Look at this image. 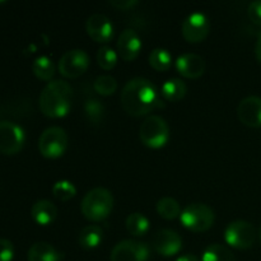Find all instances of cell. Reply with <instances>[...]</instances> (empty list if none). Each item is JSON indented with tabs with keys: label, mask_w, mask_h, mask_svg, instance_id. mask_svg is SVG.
Segmentation results:
<instances>
[{
	"label": "cell",
	"mask_w": 261,
	"mask_h": 261,
	"mask_svg": "<svg viewBox=\"0 0 261 261\" xmlns=\"http://www.w3.org/2000/svg\"><path fill=\"white\" fill-rule=\"evenodd\" d=\"M224 240L229 246L234 249L246 250L254 245L256 240V231L250 222L239 219V221L231 222L226 227Z\"/></svg>",
	"instance_id": "52a82bcc"
},
{
	"label": "cell",
	"mask_w": 261,
	"mask_h": 261,
	"mask_svg": "<svg viewBox=\"0 0 261 261\" xmlns=\"http://www.w3.org/2000/svg\"><path fill=\"white\" fill-rule=\"evenodd\" d=\"M152 247L158 255L165 257L175 256L182 249V239L176 231L163 228L153 236Z\"/></svg>",
	"instance_id": "7c38bea8"
},
{
	"label": "cell",
	"mask_w": 261,
	"mask_h": 261,
	"mask_svg": "<svg viewBox=\"0 0 261 261\" xmlns=\"http://www.w3.org/2000/svg\"><path fill=\"white\" fill-rule=\"evenodd\" d=\"M203 261H236L234 255L228 247L221 244H212L204 250Z\"/></svg>",
	"instance_id": "603a6c76"
},
{
	"label": "cell",
	"mask_w": 261,
	"mask_h": 261,
	"mask_svg": "<svg viewBox=\"0 0 261 261\" xmlns=\"http://www.w3.org/2000/svg\"><path fill=\"white\" fill-rule=\"evenodd\" d=\"M84 112H86V116L88 119V121L92 122L93 125H99L103 121L105 106L98 99H87L86 103H84Z\"/></svg>",
	"instance_id": "484cf974"
},
{
	"label": "cell",
	"mask_w": 261,
	"mask_h": 261,
	"mask_svg": "<svg viewBox=\"0 0 261 261\" xmlns=\"http://www.w3.org/2000/svg\"><path fill=\"white\" fill-rule=\"evenodd\" d=\"M120 99L125 111L135 117L147 115L157 107L163 106L154 84L142 76L130 79L125 84Z\"/></svg>",
	"instance_id": "6da1fadb"
},
{
	"label": "cell",
	"mask_w": 261,
	"mask_h": 261,
	"mask_svg": "<svg viewBox=\"0 0 261 261\" xmlns=\"http://www.w3.org/2000/svg\"><path fill=\"white\" fill-rule=\"evenodd\" d=\"M240 121L250 127H261V97L249 96L237 106Z\"/></svg>",
	"instance_id": "5bb4252c"
},
{
	"label": "cell",
	"mask_w": 261,
	"mask_h": 261,
	"mask_svg": "<svg viewBox=\"0 0 261 261\" xmlns=\"http://www.w3.org/2000/svg\"><path fill=\"white\" fill-rule=\"evenodd\" d=\"M25 134L19 125L12 121H0V153L7 155L17 154L22 150Z\"/></svg>",
	"instance_id": "9c48e42d"
},
{
	"label": "cell",
	"mask_w": 261,
	"mask_h": 261,
	"mask_svg": "<svg viewBox=\"0 0 261 261\" xmlns=\"http://www.w3.org/2000/svg\"><path fill=\"white\" fill-rule=\"evenodd\" d=\"M157 213L160 214L162 218L165 219H175V218H180L181 214V206L178 204V201L176 199L171 198V196H166V198L160 199L157 201Z\"/></svg>",
	"instance_id": "d4e9b609"
},
{
	"label": "cell",
	"mask_w": 261,
	"mask_h": 261,
	"mask_svg": "<svg viewBox=\"0 0 261 261\" xmlns=\"http://www.w3.org/2000/svg\"><path fill=\"white\" fill-rule=\"evenodd\" d=\"M73 88L64 79H54L42 89L38 98V106L45 116L59 119L69 114L71 109Z\"/></svg>",
	"instance_id": "7a4b0ae2"
},
{
	"label": "cell",
	"mask_w": 261,
	"mask_h": 261,
	"mask_svg": "<svg viewBox=\"0 0 261 261\" xmlns=\"http://www.w3.org/2000/svg\"><path fill=\"white\" fill-rule=\"evenodd\" d=\"M150 250L145 242L137 240H124L112 249L111 261H148Z\"/></svg>",
	"instance_id": "30bf717a"
},
{
	"label": "cell",
	"mask_w": 261,
	"mask_h": 261,
	"mask_svg": "<svg viewBox=\"0 0 261 261\" xmlns=\"http://www.w3.org/2000/svg\"><path fill=\"white\" fill-rule=\"evenodd\" d=\"M114 208V196L105 188H94L84 195L82 200V213L88 221L101 222L111 214Z\"/></svg>",
	"instance_id": "3957f363"
},
{
	"label": "cell",
	"mask_w": 261,
	"mask_h": 261,
	"mask_svg": "<svg viewBox=\"0 0 261 261\" xmlns=\"http://www.w3.org/2000/svg\"><path fill=\"white\" fill-rule=\"evenodd\" d=\"M14 257V246L7 239H0V261H12Z\"/></svg>",
	"instance_id": "f546056e"
},
{
	"label": "cell",
	"mask_w": 261,
	"mask_h": 261,
	"mask_svg": "<svg viewBox=\"0 0 261 261\" xmlns=\"http://www.w3.org/2000/svg\"><path fill=\"white\" fill-rule=\"evenodd\" d=\"M86 30L89 37L99 43H109L114 37V25L109 17L101 13L92 14L86 22Z\"/></svg>",
	"instance_id": "4fadbf2b"
},
{
	"label": "cell",
	"mask_w": 261,
	"mask_h": 261,
	"mask_svg": "<svg viewBox=\"0 0 261 261\" xmlns=\"http://www.w3.org/2000/svg\"><path fill=\"white\" fill-rule=\"evenodd\" d=\"M127 232L135 237H142L149 231V221L147 217L142 213H132L127 216L126 222H125Z\"/></svg>",
	"instance_id": "44dd1931"
},
{
	"label": "cell",
	"mask_w": 261,
	"mask_h": 261,
	"mask_svg": "<svg viewBox=\"0 0 261 261\" xmlns=\"http://www.w3.org/2000/svg\"><path fill=\"white\" fill-rule=\"evenodd\" d=\"M142 50V40L134 30L126 28L117 40V54L125 61H133Z\"/></svg>",
	"instance_id": "2e32d148"
},
{
	"label": "cell",
	"mask_w": 261,
	"mask_h": 261,
	"mask_svg": "<svg viewBox=\"0 0 261 261\" xmlns=\"http://www.w3.org/2000/svg\"><path fill=\"white\" fill-rule=\"evenodd\" d=\"M69 138L60 126H50L42 132L38 139V150L46 158H59L66 152Z\"/></svg>",
	"instance_id": "8992f818"
},
{
	"label": "cell",
	"mask_w": 261,
	"mask_h": 261,
	"mask_svg": "<svg viewBox=\"0 0 261 261\" xmlns=\"http://www.w3.org/2000/svg\"><path fill=\"white\" fill-rule=\"evenodd\" d=\"M255 53H256V58L257 60L261 63V32L257 37V42H256V47H255Z\"/></svg>",
	"instance_id": "836d02e7"
},
{
	"label": "cell",
	"mask_w": 261,
	"mask_h": 261,
	"mask_svg": "<svg viewBox=\"0 0 261 261\" xmlns=\"http://www.w3.org/2000/svg\"><path fill=\"white\" fill-rule=\"evenodd\" d=\"M175 66L180 75L189 79L200 78L205 73V61L198 54L189 53L178 56Z\"/></svg>",
	"instance_id": "9a60e30c"
},
{
	"label": "cell",
	"mask_w": 261,
	"mask_h": 261,
	"mask_svg": "<svg viewBox=\"0 0 261 261\" xmlns=\"http://www.w3.org/2000/svg\"><path fill=\"white\" fill-rule=\"evenodd\" d=\"M117 58H119L117 53L110 46H102V47L98 48V53H97V61H98V65L103 70L114 69L117 64Z\"/></svg>",
	"instance_id": "83f0119b"
},
{
	"label": "cell",
	"mask_w": 261,
	"mask_h": 261,
	"mask_svg": "<svg viewBox=\"0 0 261 261\" xmlns=\"http://www.w3.org/2000/svg\"><path fill=\"white\" fill-rule=\"evenodd\" d=\"M110 4L119 10H127L138 4L137 0H111Z\"/></svg>",
	"instance_id": "1f68e13d"
},
{
	"label": "cell",
	"mask_w": 261,
	"mask_h": 261,
	"mask_svg": "<svg viewBox=\"0 0 261 261\" xmlns=\"http://www.w3.org/2000/svg\"><path fill=\"white\" fill-rule=\"evenodd\" d=\"M247 14L252 23L261 25V0H255V2L250 3L249 8H247Z\"/></svg>",
	"instance_id": "4dcf8cb0"
},
{
	"label": "cell",
	"mask_w": 261,
	"mask_h": 261,
	"mask_svg": "<svg viewBox=\"0 0 261 261\" xmlns=\"http://www.w3.org/2000/svg\"><path fill=\"white\" fill-rule=\"evenodd\" d=\"M89 66V56L82 48H73L63 54L58 64L59 71L63 76L74 79L87 71Z\"/></svg>",
	"instance_id": "ba28073f"
},
{
	"label": "cell",
	"mask_w": 261,
	"mask_h": 261,
	"mask_svg": "<svg viewBox=\"0 0 261 261\" xmlns=\"http://www.w3.org/2000/svg\"><path fill=\"white\" fill-rule=\"evenodd\" d=\"M33 221L40 226H48L58 217V208L50 200H37L31 209Z\"/></svg>",
	"instance_id": "e0dca14e"
},
{
	"label": "cell",
	"mask_w": 261,
	"mask_h": 261,
	"mask_svg": "<svg viewBox=\"0 0 261 261\" xmlns=\"http://www.w3.org/2000/svg\"><path fill=\"white\" fill-rule=\"evenodd\" d=\"M28 261H61L63 255L46 241L35 242L28 250Z\"/></svg>",
	"instance_id": "ac0fdd59"
},
{
	"label": "cell",
	"mask_w": 261,
	"mask_h": 261,
	"mask_svg": "<svg viewBox=\"0 0 261 261\" xmlns=\"http://www.w3.org/2000/svg\"><path fill=\"white\" fill-rule=\"evenodd\" d=\"M32 71L41 81H50L55 75V65L48 56H38L32 64Z\"/></svg>",
	"instance_id": "7402d4cb"
},
{
	"label": "cell",
	"mask_w": 261,
	"mask_h": 261,
	"mask_svg": "<svg viewBox=\"0 0 261 261\" xmlns=\"http://www.w3.org/2000/svg\"><path fill=\"white\" fill-rule=\"evenodd\" d=\"M172 55L168 50L162 47H157L149 54V64L154 70L166 71L172 66Z\"/></svg>",
	"instance_id": "cb8c5ba5"
},
{
	"label": "cell",
	"mask_w": 261,
	"mask_h": 261,
	"mask_svg": "<svg viewBox=\"0 0 261 261\" xmlns=\"http://www.w3.org/2000/svg\"><path fill=\"white\" fill-rule=\"evenodd\" d=\"M186 92H188V87L178 78L168 79L162 84V88H161V94L163 98L171 102H177L182 99Z\"/></svg>",
	"instance_id": "ffe728a7"
},
{
	"label": "cell",
	"mask_w": 261,
	"mask_h": 261,
	"mask_svg": "<svg viewBox=\"0 0 261 261\" xmlns=\"http://www.w3.org/2000/svg\"><path fill=\"white\" fill-rule=\"evenodd\" d=\"M211 31V22L204 13L195 12L185 18L181 25L184 38L190 43H199L204 41Z\"/></svg>",
	"instance_id": "8fae6325"
},
{
	"label": "cell",
	"mask_w": 261,
	"mask_h": 261,
	"mask_svg": "<svg viewBox=\"0 0 261 261\" xmlns=\"http://www.w3.org/2000/svg\"><path fill=\"white\" fill-rule=\"evenodd\" d=\"M53 195L60 201H68L76 195V188L68 180H60L54 184Z\"/></svg>",
	"instance_id": "4316f807"
},
{
	"label": "cell",
	"mask_w": 261,
	"mask_h": 261,
	"mask_svg": "<svg viewBox=\"0 0 261 261\" xmlns=\"http://www.w3.org/2000/svg\"><path fill=\"white\" fill-rule=\"evenodd\" d=\"M175 261H199V259L195 256V255L186 254V255H182V256L177 257Z\"/></svg>",
	"instance_id": "d6a6232c"
},
{
	"label": "cell",
	"mask_w": 261,
	"mask_h": 261,
	"mask_svg": "<svg viewBox=\"0 0 261 261\" xmlns=\"http://www.w3.org/2000/svg\"><path fill=\"white\" fill-rule=\"evenodd\" d=\"M102 239H103V231L101 227L97 224H91L82 229L78 236V242L84 250H93L101 245Z\"/></svg>",
	"instance_id": "d6986e66"
},
{
	"label": "cell",
	"mask_w": 261,
	"mask_h": 261,
	"mask_svg": "<svg viewBox=\"0 0 261 261\" xmlns=\"http://www.w3.org/2000/svg\"><path fill=\"white\" fill-rule=\"evenodd\" d=\"M214 212L211 206L203 203H193L182 209L180 222L185 228L193 232L208 231L214 223Z\"/></svg>",
	"instance_id": "5b68a950"
},
{
	"label": "cell",
	"mask_w": 261,
	"mask_h": 261,
	"mask_svg": "<svg viewBox=\"0 0 261 261\" xmlns=\"http://www.w3.org/2000/svg\"><path fill=\"white\" fill-rule=\"evenodd\" d=\"M93 88L101 96H111L117 89V81L111 75H99L94 79Z\"/></svg>",
	"instance_id": "f1b7e54d"
},
{
	"label": "cell",
	"mask_w": 261,
	"mask_h": 261,
	"mask_svg": "<svg viewBox=\"0 0 261 261\" xmlns=\"http://www.w3.org/2000/svg\"><path fill=\"white\" fill-rule=\"evenodd\" d=\"M139 138L145 147L160 149L170 140V126L163 117L150 115L140 125Z\"/></svg>",
	"instance_id": "277c9868"
},
{
	"label": "cell",
	"mask_w": 261,
	"mask_h": 261,
	"mask_svg": "<svg viewBox=\"0 0 261 261\" xmlns=\"http://www.w3.org/2000/svg\"><path fill=\"white\" fill-rule=\"evenodd\" d=\"M259 236H260V240H261V227H260V231H259Z\"/></svg>",
	"instance_id": "e575fe53"
}]
</instances>
